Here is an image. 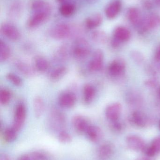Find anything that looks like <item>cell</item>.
Segmentation results:
<instances>
[{"label": "cell", "instance_id": "6da1fadb", "mask_svg": "<svg viewBox=\"0 0 160 160\" xmlns=\"http://www.w3.org/2000/svg\"><path fill=\"white\" fill-rule=\"evenodd\" d=\"M72 52L74 57L82 59L89 55L91 52V48L87 40L84 38H79L74 42Z\"/></svg>", "mask_w": 160, "mask_h": 160}, {"label": "cell", "instance_id": "7a4b0ae2", "mask_svg": "<svg viewBox=\"0 0 160 160\" xmlns=\"http://www.w3.org/2000/svg\"><path fill=\"white\" fill-rule=\"evenodd\" d=\"M27 111L24 103L20 102L16 106L14 113L12 127L18 132L24 125L26 119Z\"/></svg>", "mask_w": 160, "mask_h": 160}, {"label": "cell", "instance_id": "3957f363", "mask_svg": "<svg viewBox=\"0 0 160 160\" xmlns=\"http://www.w3.org/2000/svg\"><path fill=\"white\" fill-rule=\"evenodd\" d=\"M51 12L52 11L44 10L34 12L27 20V27L30 29H34L40 26L48 19Z\"/></svg>", "mask_w": 160, "mask_h": 160}, {"label": "cell", "instance_id": "277c9868", "mask_svg": "<svg viewBox=\"0 0 160 160\" xmlns=\"http://www.w3.org/2000/svg\"><path fill=\"white\" fill-rule=\"evenodd\" d=\"M71 28L67 23H61L54 26L50 31V35L56 40H63L70 36Z\"/></svg>", "mask_w": 160, "mask_h": 160}, {"label": "cell", "instance_id": "5b68a950", "mask_svg": "<svg viewBox=\"0 0 160 160\" xmlns=\"http://www.w3.org/2000/svg\"><path fill=\"white\" fill-rule=\"evenodd\" d=\"M160 25V16L157 14H149L142 18L139 28L141 32H145Z\"/></svg>", "mask_w": 160, "mask_h": 160}, {"label": "cell", "instance_id": "8992f818", "mask_svg": "<svg viewBox=\"0 0 160 160\" xmlns=\"http://www.w3.org/2000/svg\"><path fill=\"white\" fill-rule=\"evenodd\" d=\"M1 33L9 40L17 41L21 38V34L18 28L12 23L3 22L1 24Z\"/></svg>", "mask_w": 160, "mask_h": 160}, {"label": "cell", "instance_id": "52a82bcc", "mask_svg": "<svg viewBox=\"0 0 160 160\" xmlns=\"http://www.w3.org/2000/svg\"><path fill=\"white\" fill-rule=\"evenodd\" d=\"M72 126L75 131L80 134H85L91 123L88 118L81 115H76L72 117Z\"/></svg>", "mask_w": 160, "mask_h": 160}, {"label": "cell", "instance_id": "ba28073f", "mask_svg": "<svg viewBox=\"0 0 160 160\" xmlns=\"http://www.w3.org/2000/svg\"><path fill=\"white\" fill-rule=\"evenodd\" d=\"M126 144L129 148L135 151H142L147 146L144 140L137 135H129L126 138Z\"/></svg>", "mask_w": 160, "mask_h": 160}, {"label": "cell", "instance_id": "9c48e42d", "mask_svg": "<svg viewBox=\"0 0 160 160\" xmlns=\"http://www.w3.org/2000/svg\"><path fill=\"white\" fill-rule=\"evenodd\" d=\"M77 101L76 95L71 91H64L59 95V105L65 108H71L75 105Z\"/></svg>", "mask_w": 160, "mask_h": 160}, {"label": "cell", "instance_id": "30bf717a", "mask_svg": "<svg viewBox=\"0 0 160 160\" xmlns=\"http://www.w3.org/2000/svg\"><path fill=\"white\" fill-rule=\"evenodd\" d=\"M104 61V54L100 49H97L93 54L92 60L88 65V68L90 71L96 72L102 68Z\"/></svg>", "mask_w": 160, "mask_h": 160}, {"label": "cell", "instance_id": "8fae6325", "mask_svg": "<svg viewBox=\"0 0 160 160\" xmlns=\"http://www.w3.org/2000/svg\"><path fill=\"white\" fill-rule=\"evenodd\" d=\"M114 145L110 142L103 143L98 148V157L101 160L110 159L115 153Z\"/></svg>", "mask_w": 160, "mask_h": 160}, {"label": "cell", "instance_id": "7c38bea8", "mask_svg": "<svg viewBox=\"0 0 160 160\" xmlns=\"http://www.w3.org/2000/svg\"><path fill=\"white\" fill-rule=\"evenodd\" d=\"M122 3L121 0H113L105 9V15L109 19L115 18L121 11Z\"/></svg>", "mask_w": 160, "mask_h": 160}, {"label": "cell", "instance_id": "4fadbf2b", "mask_svg": "<svg viewBox=\"0 0 160 160\" xmlns=\"http://www.w3.org/2000/svg\"><path fill=\"white\" fill-rule=\"evenodd\" d=\"M87 139L92 142H100L103 138V132L97 126L90 125L85 133Z\"/></svg>", "mask_w": 160, "mask_h": 160}, {"label": "cell", "instance_id": "5bb4252c", "mask_svg": "<svg viewBox=\"0 0 160 160\" xmlns=\"http://www.w3.org/2000/svg\"><path fill=\"white\" fill-rule=\"evenodd\" d=\"M122 111V106L119 103H113L110 104L106 108V117L111 122L117 121Z\"/></svg>", "mask_w": 160, "mask_h": 160}, {"label": "cell", "instance_id": "9a60e30c", "mask_svg": "<svg viewBox=\"0 0 160 160\" xmlns=\"http://www.w3.org/2000/svg\"><path fill=\"white\" fill-rule=\"evenodd\" d=\"M131 33L129 30L124 27L119 26L116 28L113 34V39L119 43L128 41L130 38Z\"/></svg>", "mask_w": 160, "mask_h": 160}, {"label": "cell", "instance_id": "2e32d148", "mask_svg": "<svg viewBox=\"0 0 160 160\" xmlns=\"http://www.w3.org/2000/svg\"><path fill=\"white\" fill-rule=\"evenodd\" d=\"M103 21V18L100 14L96 13L87 18L85 22V25L87 29L93 30L100 26Z\"/></svg>", "mask_w": 160, "mask_h": 160}, {"label": "cell", "instance_id": "e0dca14e", "mask_svg": "<svg viewBox=\"0 0 160 160\" xmlns=\"http://www.w3.org/2000/svg\"><path fill=\"white\" fill-rule=\"evenodd\" d=\"M16 67L18 70L25 77L31 78L35 76V69L27 63L18 61L16 62Z\"/></svg>", "mask_w": 160, "mask_h": 160}, {"label": "cell", "instance_id": "ac0fdd59", "mask_svg": "<svg viewBox=\"0 0 160 160\" xmlns=\"http://www.w3.org/2000/svg\"><path fill=\"white\" fill-rule=\"evenodd\" d=\"M30 8L33 13L44 10L52 11L51 6L45 0H32L30 3Z\"/></svg>", "mask_w": 160, "mask_h": 160}, {"label": "cell", "instance_id": "d6986e66", "mask_svg": "<svg viewBox=\"0 0 160 160\" xmlns=\"http://www.w3.org/2000/svg\"><path fill=\"white\" fill-rule=\"evenodd\" d=\"M125 69V64L124 62L121 60H115L109 66L108 70L111 75L114 77L120 76L124 72Z\"/></svg>", "mask_w": 160, "mask_h": 160}, {"label": "cell", "instance_id": "ffe728a7", "mask_svg": "<svg viewBox=\"0 0 160 160\" xmlns=\"http://www.w3.org/2000/svg\"><path fill=\"white\" fill-rule=\"evenodd\" d=\"M34 68L38 72H46L49 68V64L48 60L43 56L37 55L34 58Z\"/></svg>", "mask_w": 160, "mask_h": 160}, {"label": "cell", "instance_id": "44dd1931", "mask_svg": "<svg viewBox=\"0 0 160 160\" xmlns=\"http://www.w3.org/2000/svg\"><path fill=\"white\" fill-rule=\"evenodd\" d=\"M127 18L130 23L136 26H139L142 20L140 10L135 7L130 8L128 10Z\"/></svg>", "mask_w": 160, "mask_h": 160}, {"label": "cell", "instance_id": "7402d4cb", "mask_svg": "<svg viewBox=\"0 0 160 160\" xmlns=\"http://www.w3.org/2000/svg\"><path fill=\"white\" fill-rule=\"evenodd\" d=\"M95 89L93 85L90 84L85 85L83 88V96L85 103L86 104L91 103L95 98Z\"/></svg>", "mask_w": 160, "mask_h": 160}, {"label": "cell", "instance_id": "603a6c76", "mask_svg": "<svg viewBox=\"0 0 160 160\" xmlns=\"http://www.w3.org/2000/svg\"><path fill=\"white\" fill-rule=\"evenodd\" d=\"M33 108L35 116L39 118L42 116L45 110L44 100L40 96H36L33 100Z\"/></svg>", "mask_w": 160, "mask_h": 160}, {"label": "cell", "instance_id": "cb8c5ba5", "mask_svg": "<svg viewBox=\"0 0 160 160\" xmlns=\"http://www.w3.org/2000/svg\"><path fill=\"white\" fill-rule=\"evenodd\" d=\"M68 73V68L64 66L57 67L49 73V78L53 81H57L63 78Z\"/></svg>", "mask_w": 160, "mask_h": 160}, {"label": "cell", "instance_id": "d4e9b609", "mask_svg": "<svg viewBox=\"0 0 160 160\" xmlns=\"http://www.w3.org/2000/svg\"><path fill=\"white\" fill-rule=\"evenodd\" d=\"M76 11V6L74 4L69 2L62 3L59 8V12L63 17L69 18L71 17Z\"/></svg>", "mask_w": 160, "mask_h": 160}, {"label": "cell", "instance_id": "484cf974", "mask_svg": "<svg viewBox=\"0 0 160 160\" xmlns=\"http://www.w3.org/2000/svg\"><path fill=\"white\" fill-rule=\"evenodd\" d=\"M132 125L138 128H143L146 125L147 120L144 116L139 112H134L130 118Z\"/></svg>", "mask_w": 160, "mask_h": 160}, {"label": "cell", "instance_id": "4316f807", "mask_svg": "<svg viewBox=\"0 0 160 160\" xmlns=\"http://www.w3.org/2000/svg\"><path fill=\"white\" fill-rule=\"evenodd\" d=\"M11 55V50L6 43L1 40L0 41V61L4 62L8 60Z\"/></svg>", "mask_w": 160, "mask_h": 160}, {"label": "cell", "instance_id": "83f0119b", "mask_svg": "<svg viewBox=\"0 0 160 160\" xmlns=\"http://www.w3.org/2000/svg\"><path fill=\"white\" fill-rule=\"evenodd\" d=\"M18 132L12 127L5 129L3 132V138L7 143H11L17 139Z\"/></svg>", "mask_w": 160, "mask_h": 160}, {"label": "cell", "instance_id": "f1b7e54d", "mask_svg": "<svg viewBox=\"0 0 160 160\" xmlns=\"http://www.w3.org/2000/svg\"><path fill=\"white\" fill-rule=\"evenodd\" d=\"M92 40L99 44H104L107 41L108 37L106 33L102 31H95L91 34Z\"/></svg>", "mask_w": 160, "mask_h": 160}, {"label": "cell", "instance_id": "f546056e", "mask_svg": "<svg viewBox=\"0 0 160 160\" xmlns=\"http://www.w3.org/2000/svg\"><path fill=\"white\" fill-rule=\"evenodd\" d=\"M22 9V5L19 1L13 2L9 7V15L12 17H16L20 14Z\"/></svg>", "mask_w": 160, "mask_h": 160}, {"label": "cell", "instance_id": "4dcf8cb0", "mask_svg": "<svg viewBox=\"0 0 160 160\" xmlns=\"http://www.w3.org/2000/svg\"><path fill=\"white\" fill-rule=\"evenodd\" d=\"M7 79L12 84L17 87H20L23 85V81L21 78L13 73H8L6 76Z\"/></svg>", "mask_w": 160, "mask_h": 160}, {"label": "cell", "instance_id": "1f68e13d", "mask_svg": "<svg viewBox=\"0 0 160 160\" xmlns=\"http://www.w3.org/2000/svg\"><path fill=\"white\" fill-rule=\"evenodd\" d=\"M11 94L8 89L3 88L0 91V102L2 105H6L11 100Z\"/></svg>", "mask_w": 160, "mask_h": 160}, {"label": "cell", "instance_id": "d6a6232c", "mask_svg": "<svg viewBox=\"0 0 160 160\" xmlns=\"http://www.w3.org/2000/svg\"><path fill=\"white\" fill-rule=\"evenodd\" d=\"M58 139L60 142L63 144L70 143L72 141V138L70 134L65 130L59 132Z\"/></svg>", "mask_w": 160, "mask_h": 160}, {"label": "cell", "instance_id": "836d02e7", "mask_svg": "<svg viewBox=\"0 0 160 160\" xmlns=\"http://www.w3.org/2000/svg\"><path fill=\"white\" fill-rule=\"evenodd\" d=\"M150 145L157 154L160 153V136L155 138Z\"/></svg>", "mask_w": 160, "mask_h": 160}, {"label": "cell", "instance_id": "e575fe53", "mask_svg": "<svg viewBox=\"0 0 160 160\" xmlns=\"http://www.w3.org/2000/svg\"><path fill=\"white\" fill-rule=\"evenodd\" d=\"M17 160H38L34 152L23 154L18 158Z\"/></svg>", "mask_w": 160, "mask_h": 160}, {"label": "cell", "instance_id": "d590c367", "mask_svg": "<svg viewBox=\"0 0 160 160\" xmlns=\"http://www.w3.org/2000/svg\"><path fill=\"white\" fill-rule=\"evenodd\" d=\"M111 128L112 129L116 132H119L122 130V126L121 123L117 121H113L112 122L111 124Z\"/></svg>", "mask_w": 160, "mask_h": 160}, {"label": "cell", "instance_id": "8d00e7d4", "mask_svg": "<svg viewBox=\"0 0 160 160\" xmlns=\"http://www.w3.org/2000/svg\"><path fill=\"white\" fill-rule=\"evenodd\" d=\"M144 7L147 9H150L153 8V3L150 0H144L143 2Z\"/></svg>", "mask_w": 160, "mask_h": 160}, {"label": "cell", "instance_id": "74e56055", "mask_svg": "<svg viewBox=\"0 0 160 160\" xmlns=\"http://www.w3.org/2000/svg\"><path fill=\"white\" fill-rule=\"evenodd\" d=\"M0 160H11V158L8 154L3 153L0 156Z\"/></svg>", "mask_w": 160, "mask_h": 160}, {"label": "cell", "instance_id": "f35d334b", "mask_svg": "<svg viewBox=\"0 0 160 160\" xmlns=\"http://www.w3.org/2000/svg\"><path fill=\"white\" fill-rule=\"evenodd\" d=\"M155 58H156V60L157 61L160 62V45L156 51Z\"/></svg>", "mask_w": 160, "mask_h": 160}, {"label": "cell", "instance_id": "ab89813d", "mask_svg": "<svg viewBox=\"0 0 160 160\" xmlns=\"http://www.w3.org/2000/svg\"><path fill=\"white\" fill-rule=\"evenodd\" d=\"M135 160H151L148 157H142L140 158H137Z\"/></svg>", "mask_w": 160, "mask_h": 160}, {"label": "cell", "instance_id": "60d3db41", "mask_svg": "<svg viewBox=\"0 0 160 160\" xmlns=\"http://www.w3.org/2000/svg\"><path fill=\"white\" fill-rule=\"evenodd\" d=\"M84 1L88 3L94 4L97 1V0H84Z\"/></svg>", "mask_w": 160, "mask_h": 160}, {"label": "cell", "instance_id": "b9f144b4", "mask_svg": "<svg viewBox=\"0 0 160 160\" xmlns=\"http://www.w3.org/2000/svg\"><path fill=\"white\" fill-rule=\"evenodd\" d=\"M68 0H56V2L59 3H62L66 2Z\"/></svg>", "mask_w": 160, "mask_h": 160}, {"label": "cell", "instance_id": "7bdbcfd3", "mask_svg": "<svg viewBox=\"0 0 160 160\" xmlns=\"http://www.w3.org/2000/svg\"><path fill=\"white\" fill-rule=\"evenodd\" d=\"M155 3L157 4V5L160 6V0H155Z\"/></svg>", "mask_w": 160, "mask_h": 160}, {"label": "cell", "instance_id": "ee69618b", "mask_svg": "<svg viewBox=\"0 0 160 160\" xmlns=\"http://www.w3.org/2000/svg\"><path fill=\"white\" fill-rule=\"evenodd\" d=\"M159 97L160 98V88H159Z\"/></svg>", "mask_w": 160, "mask_h": 160}, {"label": "cell", "instance_id": "f6af8a7d", "mask_svg": "<svg viewBox=\"0 0 160 160\" xmlns=\"http://www.w3.org/2000/svg\"><path fill=\"white\" fill-rule=\"evenodd\" d=\"M159 129H160V123H159Z\"/></svg>", "mask_w": 160, "mask_h": 160}, {"label": "cell", "instance_id": "bcb514c9", "mask_svg": "<svg viewBox=\"0 0 160 160\" xmlns=\"http://www.w3.org/2000/svg\"></svg>", "mask_w": 160, "mask_h": 160}]
</instances>
